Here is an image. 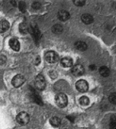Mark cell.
Segmentation results:
<instances>
[{"instance_id":"cell-1","label":"cell","mask_w":116,"mask_h":129,"mask_svg":"<svg viewBox=\"0 0 116 129\" xmlns=\"http://www.w3.org/2000/svg\"><path fill=\"white\" fill-rule=\"evenodd\" d=\"M55 104H57L58 107L63 108L68 105V97L66 94H65L63 93H60L55 96Z\"/></svg>"},{"instance_id":"cell-21","label":"cell","mask_w":116,"mask_h":129,"mask_svg":"<svg viewBox=\"0 0 116 129\" xmlns=\"http://www.w3.org/2000/svg\"><path fill=\"white\" fill-rule=\"evenodd\" d=\"M109 101L113 104H115L116 103V94L115 93H112L110 94L109 96Z\"/></svg>"},{"instance_id":"cell-5","label":"cell","mask_w":116,"mask_h":129,"mask_svg":"<svg viewBox=\"0 0 116 129\" xmlns=\"http://www.w3.org/2000/svg\"><path fill=\"white\" fill-rule=\"evenodd\" d=\"M24 82H25V77L21 74L16 75L15 76L13 77V79L11 80V84L15 88L21 87V85H23V84Z\"/></svg>"},{"instance_id":"cell-20","label":"cell","mask_w":116,"mask_h":129,"mask_svg":"<svg viewBox=\"0 0 116 129\" xmlns=\"http://www.w3.org/2000/svg\"><path fill=\"white\" fill-rule=\"evenodd\" d=\"M32 97H33V101H34L36 104H42V100H41L40 97L36 92H34V91L32 92Z\"/></svg>"},{"instance_id":"cell-25","label":"cell","mask_w":116,"mask_h":129,"mask_svg":"<svg viewBox=\"0 0 116 129\" xmlns=\"http://www.w3.org/2000/svg\"><path fill=\"white\" fill-rule=\"evenodd\" d=\"M19 8H20V10L23 12L25 11V8H26V5H25V3L23 2H21L20 4H19Z\"/></svg>"},{"instance_id":"cell-11","label":"cell","mask_w":116,"mask_h":129,"mask_svg":"<svg viewBox=\"0 0 116 129\" xmlns=\"http://www.w3.org/2000/svg\"><path fill=\"white\" fill-rule=\"evenodd\" d=\"M61 64L65 68L71 67L73 65V60L69 57H65L61 60Z\"/></svg>"},{"instance_id":"cell-8","label":"cell","mask_w":116,"mask_h":129,"mask_svg":"<svg viewBox=\"0 0 116 129\" xmlns=\"http://www.w3.org/2000/svg\"><path fill=\"white\" fill-rule=\"evenodd\" d=\"M29 31L30 32V33H31L33 38L34 39V40L36 42H38L40 40V36H41L40 31L38 29V27L36 26H31L30 28H29Z\"/></svg>"},{"instance_id":"cell-22","label":"cell","mask_w":116,"mask_h":129,"mask_svg":"<svg viewBox=\"0 0 116 129\" xmlns=\"http://www.w3.org/2000/svg\"><path fill=\"white\" fill-rule=\"evenodd\" d=\"M86 3L85 1H83V0H77V1H74V4L76 5L77 6H79V7H82L83 5H84Z\"/></svg>"},{"instance_id":"cell-13","label":"cell","mask_w":116,"mask_h":129,"mask_svg":"<svg viewBox=\"0 0 116 129\" xmlns=\"http://www.w3.org/2000/svg\"><path fill=\"white\" fill-rule=\"evenodd\" d=\"M76 48L80 51H84L87 49V45L83 41H78L75 43Z\"/></svg>"},{"instance_id":"cell-2","label":"cell","mask_w":116,"mask_h":129,"mask_svg":"<svg viewBox=\"0 0 116 129\" xmlns=\"http://www.w3.org/2000/svg\"><path fill=\"white\" fill-rule=\"evenodd\" d=\"M16 120L18 124L21 125H25L30 121V116L26 112H21L17 114L16 117Z\"/></svg>"},{"instance_id":"cell-16","label":"cell","mask_w":116,"mask_h":129,"mask_svg":"<svg viewBox=\"0 0 116 129\" xmlns=\"http://www.w3.org/2000/svg\"><path fill=\"white\" fill-rule=\"evenodd\" d=\"M49 122H50V124H51L53 127H55V128H57V127H59V126L61 125V119H60L59 117H57V116H53V117H52V118L50 119Z\"/></svg>"},{"instance_id":"cell-18","label":"cell","mask_w":116,"mask_h":129,"mask_svg":"<svg viewBox=\"0 0 116 129\" xmlns=\"http://www.w3.org/2000/svg\"><path fill=\"white\" fill-rule=\"evenodd\" d=\"M52 31L55 33V34H60L62 33L63 31V26L60 24H55L52 26Z\"/></svg>"},{"instance_id":"cell-14","label":"cell","mask_w":116,"mask_h":129,"mask_svg":"<svg viewBox=\"0 0 116 129\" xmlns=\"http://www.w3.org/2000/svg\"><path fill=\"white\" fill-rule=\"evenodd\" d=\"M9 22L7 20L0 21V33L6 32L9 28Z\"/></svg>"},{"instance_id":"cell-27","label":"cell","mask_w":116,"mask_h":129,"mask_svg":"<svg viewBox=\"0 0 116 129\" xmlns=\"http://www.w3.org/2000/svg\"><path fill=\"white\" fill-rule=\"evenodd\" d=\"M40 57H36V59H35V64L38 65V64H40Z\"/></svg>"},{"instance_id":"cell-24","label":"cell","mask_w":116,"mask_h":129,"mask_svg":"<svg viewBox=\"0 0 116 129\" xmlns=\"http://www.w3.org/2000/svg\"><path fill=\"white\" fill-rule=\"evenodd\" d=\"M41 6V4L39 2H33L32 4V7L34 8V9H39Z\"/></svg>"},{"instance_id":"cell-4","label":"cell","mask_w":116,"mask_h":129,"mask_svg":"<svg viewBox=\"0 0 116 129\" xmlns=\"http://www.w3.org/2000/svg\"><path fill=\"white\" fill-rule=\"evenodd\" d=\"M35 86L38 91H43L46 88V81L42 75L36 76L35 79Z\"/></svg>"},{"instance_id":"cell-26","label":"cell","mask_w":116,"mask_h":129,"mask_svg":"<svg viewBox=\"0 0 116 129\" xmlns=\"http://www.w3.org/2000/svg\"><path fill=\"white\" fill-rule=\"evenodd\" d=\"M57 76H58V74H57V73H56L55 71H52V72H50V76L52 77V79H55V78L57 77Z\"/></svg>"},{"instance_id":"cell-17","label":"cell","mask_w":116,"mask_h":129,"mask_svg":"<svg viewBox=\"0 0 116 129\" xmlns=\"http://www.w3.org/2000/svg\"><path fill=\"white\" fill-rule=\"evenodd\" d=\"M19 32L21 34H27L29 32V27L26 23H21L19 25Z\"/></svg>"},{"instance_id":"cell-7","label":"cell","mask_w":116,"mask_h":129,"mask_svg":"<svg viewBox=\"0 0 116 129\" xmlns=\"http://www.w3.org/2000/svg\"><path fill=\"white\" fill-rule=\"evenodd\" d=\"M71 73L75 76H81L84 73V67L81 64H76L73 66L71 69Z\"/></svg>"},{"instance_id":"cell-23","label":"cell","mask_w":116,"mask_h":129,"mask_svg":"<svg viewBox=\"0 0 116 129\" xmlns=\"http://www.w3.org/2000/svg\"><path fill=\"white\" fill-rule=\"evenodd\" d=\"M6 60H7L6 57H5V55H3V54H1V55H0V65L5 64V62H6Z\"/></svg>"},{"instance_id":"cell-28","label":"cell","mask_w":116,"mask_h":129,"mask_svg":"<svg viewBox=\"0 0 116 129\" xmlns=\"http://www.w3.org/2000/svg\"><path fill=\"white\" fill-rule=\"evenodd\" d=\"M90 68L93 70H95V68H96V67H95V66H94V65H91V66H90Z\"/></svg>"},{"instance_id":"cell-3","label":"cell","mask_w":116,"mask_h":129,"mask_svg":"<svg viewBox=\"0 0 116 129\" xmlns=\"http://www.w3.org/2000/svg\"><path fill=\"white\" fill-rule=\"evenodd\" d=\"M45 59L48 63H54L59 60V55L55 51H49L45 54Z\"/></svg>"},{"instance_id":"cell-15","label":"cell","mask_w":116,"mask_h":129,"mask_svg":"<svg viewBox=\"0 0 116 129\" xmlns=\"http://www.w3.org/2000/svg\"><path fill=\"white\" fill-rule=\"evenodd\" d=\"M100 74L103 77H108L110 74V70L107 67L102 66L100 68Z\"/></svg>"},{"instance_id":"cell-9","label":"cell","mask_w":116,"mask_h":129,"mask_svg":"<svg viewBox=\"0 0 116 129\" xmlns=\"http://www.w3.org/2000/svg\"><path fill=\"white\" fill-rule=\"evenodd\" d=\"M9 46H10V48L13 50V51H18L19 50H20V48H21V45H20V42H19V41L17 39H14V38H13V39H11L10 40H9Z\"/></svg>"},{"instance_id":"cell-19","label":"cell","mask_w":116,"mask_h":129,"mask_svg":"<svg viewBox=\"0 0 116 129\" xmlns=\"http://www.w3.org/2000/svg\"><path fill=\"white\" fill-rule=\"evenodd\" d=\"M79 103L82 106H87L90 104V99L87 96H83L79 99Z\"/></svg>"},{"instance_id":"cell-10","label":"cell","mask_w":116,"mask_h":129,"mask_svg":"<svg viewBox=\"0 0 116 129\" xmlns=\"http://www.w3.org/2000/svg\"><path fill=\"white\" fill-rule=\"evenodd\" d=\"M58 17L61 21H66L70 18V14H69L68 11H67L65 10H62V11H59Z\"/></svg>"},{"instance_id":"cell-12","label":"cell","mask_w":116,"mask_h":129,"mask_svg":"<svg viewBox=\"0 0 116 129\" xmlns=\"http://www.w3.org/2000/svg\"><path fill=\"white\" fill-rule=\"evenodd\" d=\"M81 20L85 24H90L93 22V17L90 14H84L81 16Z\"/></svg>"},{"instance_id":"cell-6","label":"cell","mask_w":116,"mask_h":129,"mask_svg":"<svg viewBox=\"0 0 116 129\" xmlns=\"http://www.w3.org/2000/svg\"><path fill=\"white\" fill-rule=\"evenodd\" d=\"M76 88L80 92H86L89 88L88 82L84 79H80L76 82Z\"/></svg>"}]
</instances>
